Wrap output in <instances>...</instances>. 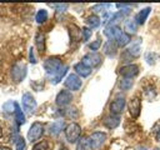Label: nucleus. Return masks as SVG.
Masks as SVG:
<instances>
[{
  "label": "nucleus",
  "instance_id": "1",
  "mask_svg": "<svg viewBox=\"0 0 160 150\" xmlns=\"http://www.w3.org/2000/svg\"><path fill=\"white\" fill-rule=\"evenodd\" d=\"M44 69L45 72L51 78V82L52 84H58L64 75L68 71V65H64L62 61L58 58H49L44 61Z\"/></svg>",
  "mask_w": 160,
  "mask_h": 150
},
{
  "label": "nucleus",
  "instance_id": "2",
  "mask_svg": "<svg viewBox=\"0 0 160 150\" xmlns=\"http://www.w3.org/2000/svg\"><path fill=\"white\" fill-rule=\"evenodd\" d=\"M65 138L66 140L72 144V142H76L79 139H80V134H81V128L79 124L76 122H70L66 128H65Z\"/></svg>",
  "mask_w": 160,
  "mask_h": 150
},
{
  "label": "nucleus",
  "instance_id": "3",
  "mask_svg": "<svg viewBox=\"0 0 160 150\" xmlns=\"http://www.w3.org/2000/svg\"><path fill=\"white\" fill-rule=\"evenodd\" d=\"M26 72H28V69H26V65L24 62H16L11 68V78L15 82L22 81L26 76Z\"/></svg>",
  "mask_w": 160,
  "mask_h": 150
},
{
  "label": "nucleus",
  "instance_id": "4",
  "mask_svg": "<svg viewBox=\"0 0 160 150\" xmlns=\"http://www.w3.org/2000/svg\"><path fill=\"white\" fill-rule=\"evenodd\" d=\"M21 105H22L24 111L26 114L31 115L36 109V100L34 99V96L30 92H25L21 98Z\"/></svg>",
  "mask_w": 160,
  "mask_h": 150
},
{
  "label": "nucleus",
  "instance_id": "5",
  "mask_svg": "<svg viewBox=\"0 0 160 150\" xmlns=\"http://www.w3.org/2000/svg\"><path fill=\"white\" fill-rule=\"evenodd\" d=\"M64 85H65L66 89H69V90H71V91H78V90L81 88L82 81H81V79L79 78V75H76V74H70V75L66 76L65 81H64Z\"/></svg>",
  "mask_w": 160,
  "mask_h": 150
},
{
  "label": "nucleus",
  "instance_id": "6",
  "mask_svg": "<svg viewBox=\"0 0 160 150\" xmlns=\"http://www.w3.org/2000/svg\"><path fill=\"white\" fill-rule=\"evenodd\" d=\"M42 134H44V125L41 122H34L28 131V140L36 141L42 136Z\"/></svg>",
  "mask_w": 160,
  "mask_h": 150
},
{
  "label": "nucleus",
  "instance_id": "7",
  "mask_svg": "<svg viewBox=\"0 0 160 150\" xmlns=\"http://www.w3.org/2000/svg\"><path fill=\"white\" fill-rule=\"evenodd\" d=\"M89 140H90V146L92 150H96L99 149L106 140V134L102 132V131H94L90 136H89Z\"/></svg>",
  "mask_w": 160,
  "mask_h": 150
},
{
  "label": "nucleus",
  "instance_id": "8",
  "mask_svg": "<svg viewBox=\"0 0 160 150\" xmlns=\"http://www.w3.org/2000/svg\"><path fill=\"white\" fill-rule=\"evenodd\" d=\"M119 74H120L122 78H125V79H132L134 76H136V75L139 74V66L135 65V64L125 65V66L120 68Z\"/></svg>",
  "mask_w": 160,
  "mask_h": 150
},
{
  "label": "nucleus",
  "instance_id": "9",
  "mask_svg": "<svg viewBox=\"0 0 160 150\" xmlns=\"http://www.w3.org/2000/svg\"><path fill=\"white\" fill-rule=\"evenodd\" d=\"M71 100H72V94H71L69 90H61V91L56 95V98H55V102H56V105L60 106V108L69 105V104L71 102Z\"/></svg>",
  "mask_w": 160,
  "mask_h": 150
},
{
  "label": "nucleus",
  "instance_id": "10",
  "mask_svg": "<svg viewBox=\"0 0 160 150\" xmlns=\"http://www.w3.org/2000/svg\"><path fill=\"white\" fill-rule=\"evenodd\" d=\"M81 62L92 69L94 66H98L101 62V55L98 54V52H89V54H86L82 58V61Z\"/></svg>",
  "mask_w": 160,
  "mask_h": 150
},
{
  "label": "nucleus",
  "instance_id": "11",
  "mask_svg": "<svg viewBox=\"0 0 160 150\" xmlns=\"http://www.w3.org/2000/svg\"><path fill=\"white\" fill-rule=\"evenodd\" d=\"M122 34V30L118 26V25H106L105 30H104V35L106 38H109V40H118L120 38V35Z\"/></svg>",
  "mask_w": 160,
  "mask_h": 150
},
{
  "label": "nucleus",
  "instance_id": "12",
  "mask_svg": "<svg viewBox=\"0 0 160 150\" xmlns=\"http://www.w3.org/2000/svg\"><path fill=\"white\" fill-rule=\"evenodd\" d=\"M128 109H129V112L132 118H138L140 115V110H141V102H140V99L139 98H132L129 100L128 102Z\"/></svg>",
  "mask_w": 160,
  "mask_h": 150
},
{
  "label": "nucleus",
  "instance_id": "13",
  "mask_svg": "<svg viewBox=\"0 0 160 150\" xmlns=\"http://www.w3.org/2000/svg\"><path fill=\"white\" fill-rule=\"evenodd\" d=\"M125 108V99L124 96H118L112 100V102L110 104V111L114 115H119Z\"/></svg>",
  "mask_w": 160,
  "mask_h": 150
},
{
  "label": "nucleus",
  "instance_id": "14",
  "mask_svg": "<svg viewBox=\"0 0 160 150\" xmlns=\"http://www.w3.org/2000/svg\"><path fill=\"white\" fill-rule=\"evenodd\" d=\"M120 124V116L119 115H109L106 118H104V125L108 128V129H115L118 128Z\"/></svg>",
  "mask_w": 160,
  "mask_h": 150
},
{
  "label": "nucleus",
  "instance_id": "15",
  "mask_svg": "<svg viewBox=\"0 0 160 150\" xmlns=\"http://www.w3.org/2000/svg\"><path fill=\"white\" fill-rule=\"evenodd\" d=\"M74 69H75V71H76V74L78 75H80V76H82V78H88L90 74H91V68H89V66H86L85 64H82L81 61L80 62H78V64H75L74 65Z\"/></svg>",
  "mask_w": 160,
  "mask_h": 150
},
{
  "label": "nucleus",
  "instance_id": "16",
  "mask_svg": "<svg viewBox=\"0 0 160 150\" xmlns=\"http://www.w3.org/2000/svg\"><path fill=\"white\" fill-rule=\"evenodd\" d=\"M64 126H65V124H64L62 120L54 121V122H51V124L49 125V132H50L51 135H59L60 131L64 130Z\"/></svg>",
  "mask_w": 160,
  "mask_h": 150
},
{
  "label": "nucleus",
  "instance_id": "17",
  "mask_svg": "<svg viewBox=\"0 0 160 150\" xmlns=\"http://www.w3.org/2000/svg\"><path fill=\"white\" fill-rule=\"evenodd\" d=\"M140 44H141V40L139 39L138 40V42H132L129 48H128V50H126V52L131 56V58H138L139 55H140V52H141V49H140Z\"/></svg>",
  "mask_w": 160,
  "mask_h": 150
},
{
  "label": "nucleus",
  "instance_id": "18",
  "mask_svg": "<svg viewBox=\"0 0 160 150\" xmlns=\"http://www.w3.org/2000/svg\"><path fill=\"white\" fill-rule=\"evenodd\" d=\"M150 11H151V8H145V9H141L138 14H136V16H135V21H136V24H144L145 22V20L148 19V16H149V14H150Z\"/></svg>",
  "mask_w": 160,
  "mask_h": 150
},
{
  "label": "nucleus",
  "instance_id": "19",
  "mask_svg": "<svg viewBox=\"0 0 160 150\" xmlns=\"http://www.w3.org/2000/svg\"><path fill=\"white\" fill-rule=\"evenodd\" d=\"M86 24L90 26V29H96L101 24V19L98 15H90L86 18Z\"/></svg>",
  "mask_w": 160,
  "mask_h": 150
},
{
  "label": "nucleus",
  "instance_id": "20",
  "mask_svg": "<svg viewBox=\"0 0 160 150\" xmlns=\"http://www.w3.org/2000/svg\"><path fill=\"white\" fill-rule=\"evenodd\" d=\"M91 146H90V140L89 138L84 136V138H80L78 140V144H76V150H90Z\"/></svg>",
  "mask_w": 160,
  "mask_h": 150
},
{
  "label": "nucleus",
  "instance_id": "21",
  "mask_svg": "<svg viewBox=\"0 0 160 150\" xmlns=\"http://www.w3.org/2000/svg\"><path fill=\"white\" fill-rule=\"evenodd\" d=\"M35 44L39 51H45V36L42 32H38L35 36Z\"/></svg>",
  "mask_w": 160,
  "mask_h": 150
},
{
  "label": "nucleus",
  "instance_id": "22",
  "mask_svg": "<svg viewBox=\"0 0 160 150\" xmlns=\"http://www.w3.org/2000/svg\"><path fill=\"white\" fill-rule=\"evenodd\" d=\"M14 114H15L16 124H18V125H22V124L25 122V115H24V112H22V110L20 109V106H19L18 102H16V105H15V111H14Z\"/></svg>",
  "mask_w": 160,
  "mask_h": 150
},
{
  "label": "nucleus",
  "instance_id": "23",
  "mask_svg": "<svg viewBox=\"0 0 160 150\" xmlns=\"http://www.w3.org/2000/svg\"><path fill=\"white\" fill-rule=\"evenodd\" d=\"M104 51H105L106 55L114 56L115 52H116V42H114L112 40H109V41L105 44V46H104Z\"/></svg>",
  "mask_w": 160,
  "mask_h": 150
},
{
  "label": "nucleus",
  "instance_id": "24",
  "mask_svg": "<svg viewBox=\"0 0 160 150\" xmlns=\"http://www.w3.org/2000/svg\"><path fill=\"white\" fill-rule=\"evenodd\" d=\"M115 42H116L118 46L122 48V46H125V45H128V44L130 42V35H129L128 32H122V34L120 35V38H119Z\"/></svg>",
  "mask_w": 160,
  "mask_h": 150
},
{
  "label": "nucleus",
  "instance_id": "25",
  "mask_svg": "<svg viewBox=\"0 0 160 150\" xmlns=\"http://www.w3.org/2000/svg\"><path fill=\"white\" fill-rule=\"evenodd\" d=\"M125 30L128 31V34L136 32V21L132 20V19H128L125 21Z\"/></svg>",
  "mask_w": 160,
  "mask_h": 150
},
{
  "label": "nucleus",
  "instance_id": "26",
  "mask_svg": "<svg viewBox=\"0 0 160 150\" xmlns=\"http://www.w3.org/2000/svg\"><path fill=\"white\" fill-rule=\"evenodd\" d=\"M46 19H48V11H46L45 9H40V10L36 12V16H35L36 22L42 24L44 21H46Z\"/></svg>",
  "mask_w": 160,
  "mask_h": 150
},
{
  "label": "nucleus",
  "instance_id": "27",
  "mask_svg": "<svg viewBox=\"0 0 160 150\" xmlns=\"http://www.w3.org/2000/svg\"><path fill=\"white\" fill-rule=\"evenodd\" d=\"M158 58H159V55H158L156 52H152V51H149V52L145 54V60H146V62H148L149 65H154V64L158 61V60H156Z\"/></svg>",
  "mask_w": 160,
  "mask_h": 150
},
{
  "label": "nucleus",
  "instance_id": "28",
  "mask_svg": "<svg viewBox=\"0 0 160 150\" xmlns=\"http://www.w3.org/2000/svg\"><path fill=\"white\" fill-rule=\"evenodd\" d=\"M131 86H132V80H131V79H125V78H122V79L119 81V88H120L121 90H129Z\"/></svg>",
  "mask_w": 160,
  "mask_h": 150
},
{
  "label": "nucleus",
  "instance_id": "29",
  "mask_svg": "<svg viewBox=\"0 0 160 150\" xmlns=\"http://www.w3.org/2000/svg\"><path fill=\"white\" fill-rule=\"evenodd\" d=\"M31 150H50V144L46 140H42L40 142H36Z\"/></svg>",
  "mask_w": 160,
  "mask_h": 150
},
{
  "label": "nucleus",
  "instance_id": "30",
  "mask_svg": "<svg viewBox=\"0 0 160 150\" xmlns=\"http://www.w3.org/2000/svg\"><path fill=\"white\" fill-rule=\"evenodd\" d=\"M108 8H110V4H96V5H94L91 8V10L94 12H102V14H105Z\"/></svg>",
  "mask_w": 160,
  "mask_h": 150
},
{
  "label": "nucleus",
  "instance_id": "31",
  "mask_svg": "<svg viewBox=\"0 0 160 150\" xmlns=\"http://www.w3.org/2000/svg\"><path fill=\"white\" fill-rule=\"evenodd\" d=\"M15 105H16V102H15V101L9 100L8 102H5V104H4L2 109H4L6 112H14V111H15Z\"/></svg>",
  "mask_w": 160,
  "mask_h": 150
},
{
  "label": "nucleus",
  "instance_id": "32",
  "mask_svg": "<svg viewBox=\"0 0 160 150\" xmlns=\"http://www.w3.org/2000/svg\"><path fill=\"white\" fill-rule=\"evenodd\" d=\"M100 45H101V39H96V40H95L94 42H90L89 48H90V50H92V51L95 52L96 50H99Z\"/></svg>",
  "mask_w": 160,
  "mask_h": 150
},
{
  "label": "nucleus",
  "instance_id": "33",
  "mask_svg": "<svg viewBox=\"0 0 160 150\" xmlns=\"http://www.w3.org/2000/svg\"><path fill=\"white\" fill-rule=\"evenodd\" d=\"M16 150H24L25 149V140H24V138H19L18 140H16Z\"/></svg>",
  "mask_w": 160,
  "mask_h": 150
},
{
  "label": "nucleus",
  "instance_id": "34",
  "mask_svg": "<svg viewBox=\"0 0 160 150\" xmlns=\"http://www.w3.org/2000/svg\"><path fill=\"white\" fill-rule=\"evenodd\" d=\"M90 36H91V30L89 28H84L82 29V40L84 41H88L90 39Z\"/></svg>",
  "mask_w": 160,
  "mask_h": 150
},
{
  "label": "nucleus",
  "instance_id": "35",
  "mask_svg": "<svg viewBox=\"0 0 160 150\" xmlns=\"http://www.w3.org/2000/svg\"><path fill=\"white\" fill-rule=\"evenodd\" d=\"M51 6H54L55 9H56V11L58 12H60V11H65L66 9H68V4H51Z\"/></svg>",
  "mask_w": 160,
  "mask_h": 150
},
{
  "label": "nucleus",
  "instance_id": "36",
  "mask_svg": "<svg viewBox=\"0 0 160 150\" xmlns=\"http://www.w3.org/2000/svg\"><path fill=\"white\" fill-rule=\"evenodd\" d=\"M29 59H30V62L31 64H35L36 62V59L34 56V49L32 48H30V50H29Z\"/></svg>",
  "mask_w": 160,
  "mask_h": 150
},
{
  "label": "nucleus",
  "instance_id": "37",
  "mask_svg": "<svg viewBox=\"0 0 160 150\" xmlns=\"http://www.w3.org/2000/svg\"><path fill=\"white\" fill-rule=\"evenodd\" d=\"M138 150H148V148H145V146H139Z\"/></svg>",
  "mask_w": 160,
  "mask_h": 150
},
{
  "label": "nucleus",
  "instance_id": "38",
  "mask_svg": "<svg viewBox=\"0 0 160 150\" xmlns=\"http://www.w3.org/2000/svg\"><path fill=\"white\" fill-rule=\"evenodd\" d=\"M0 150H10V149H8V148H0Z\"/></svg>",
  "mask_w": 160,
  "mask_h": 150
},
{
  "label": "nucleus",
  "instance_id": "39",
  "mask_svg": "<svg viewBox=\"0 0 160 150\" xmlns=\"http://www.w3.org/2000/svg\"><path fill=\"white\" fill-rule=\"evenodd\" d=\"M1 135H2V130H1V126H0V138H1Z\"/></svg>",
  "mask_w": 160,
  "mask_h": 150
},
{
  "label": "nucleus",
  "instance_id": "40",
  "mask_svg": "<svg viewBox=\"0 0 160 150\" xmlns=\"http://www.w3.org/2000/svg\"><path fill=\"white\" fill-rule=\"evenodd\" d=\"M60 150H68V149H66V148H61Z\"/></svg>",
  "mask_w": 160,
  "mask_h": 150
}]
</instances>
